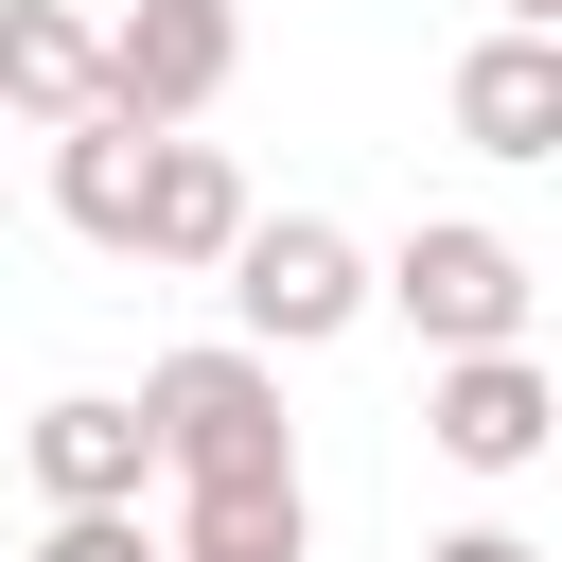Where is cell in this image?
I'll return each mask as SVG.
<instances>
[{"label": "cell", "instance_id": "3", "mask_svg": "<svg viewBox=\"0 0 562 562\" xmlns=\"http://www.w3.org/2000/svg\"><path fill=\"white\" fill-rule=\"evenodd\" d=\"M211 281H228V316H246V351H334V334L369 316V246H351L334 211H246Z\"/></svg>", "mask_w": 562, "mask_h": 562}, {"label": "cell", "instance_id": "7", "mask_svg": "<svg viewBox=\"0 0 562 562\" xmlns=\"http://www.w3.org/2000/svg\"><path fill=\"white\" fill-rule=\"evenodd\" d=\"M18 457H35V492H53V509H123V492H158L140 386H53V404L18 422Z\"/></svg>", "mask_w": 562, "mask_h": 562}, {"label": "cell", "instance_id": "2", "mask_svg": "<svg viewBox=\"0 0 562 562\" xmlns=\"http://www.w3.org/2000/svg\"><path fill=\"white\" fill-rule=\"evenodd\" d=\"M527 299H544V263H527L509 228H474V211H422V228L369 263V316H404L422 351H492V334H527Z\"/></svg>", "mask_w": 562, "mask_h": 562}, {"label": "cell", "instance_id": "1", "mask_svg": "<svg viewBox=\"0 0 562 562\" xmlns=\"http://www.w3.org/2000/svg\"><path fill=\"white\" fill-rule=\"evenodd\" d=\"M140 439H158V492H176V527H316V509H299L281 351H246V334H211V351H158V369H140Z\"/></svg>", "mask_w": 562, "mask_h": 562}, {"label": "cell", "instance_id": "12", "mask_svg": "<svg viewBox=\"0 0 562 562\" xmlns=\"http://www.w3.org/2000/svg\"><path fill=\"white\" fill-rule=\"evenodd\" d=\"M422 562H544V544H527V527H439Z\"/></svg>", "mask_w": 562, "mask_h": 562}, {"label": "cell", "instance_id": "4", "mask_svg": "<svg viewBox=\"0 0 562 562\" xmlns=\"http://www.w3.org/2000/svg\"><path fill=\"white\" fill-rule=\"evenodd\" d=\"M422 439H439L457 474H527V457L562 439V386H544V351H527V334H492V351H439V369H422Z\"/></svg>", "mask_w": 562, "mask_h": 562}, {"label": "cell", "instance_id": "9", "mask_svg": "<svg viewBox=\"0 0 562 562\" xmlns=\"http://www.w3.org/2000/svg\"><path fill=\"white\" fill-rule=\"evenodd\" d=\"M105 105V35L70 18V0H0V123H88Z\"/></svg>", "mask_w": 562, "mask_h": 562}, {"label": "cell", "instance_id": "6", "mask_svg": "<svg viewBox=\"0 0 562 562\" xmlns=\"http://www.w3.org/2000/svg\"><path fill=\"white\" fill-rule=\"evenodd\" d=\"M457 140L474 158H562V18H492L474 53H457Z\"/></svg>", "mask_w": 562, "mask_h": 562}, {"label": "cell", "instance_id": "8", "mask_svg": "<svg viewBox=\"0 0 562 562\" xmlns=\"http://www.w3.org/2000/svg\"><path fill=\"white\" fill-rule=\"evenodd\" d=\"M263 193H246V158L228 140H193V123H158L140 140V246L123 263H228V228H246Z\"/></svg>", "mask_w": 562, "mask_h": 562}, {"label": "cell", "instance_id": "11", "mask_svg": "<svg viewBox=\"0 0 562 562\" xmlns=\"http://www.w3.org/2000/svg\"><path fill=\"white\" fill-rule=\"evenodd\" d=\"M35 562H176V527H140V492H123V509H53Z\"/></svg>", "mask_w": 562, "mask_h": 562}, {"label": "cell", "instance_id": "10", "mask_svg": "<svg viewBox=\"0 0 562 562\" xmlns=\"http://www.w3.org/2000/svg\"><path fill=\"white\" fill-rule=\"evenodd\" d=\"M140 140H158V123H123V105L53 123V228H70V246H105V263L140 246Z\"/></svg>", "mask_w": 562, "mask_h": 562}, {"label": "cell", "instance_id": "5", "mask_svg": "<svg viewBox=\"0 0 562 562\" xmlns=\"http://www.w3.org/2000/svg\"><path fill=\"white\" fill-rule=\"evenodd\" d=\"M105 35V105L123 123H193L228 70H246V0H123V18H88Z\"/></svg>", "mask_w": 562, "mask_h": 562}, {"label": "cell", "instance_id": "13", "mask_svg": "<svg viewBox=\"0 0 562 562\" xmlns=\"http://www.w3.org/2000/svg\"><path fill=\"white\" fill-rule=\"evenodd\" d=\"M492 18H562V0H492Z\"/></svg>", "mask_w": 562, "mask_h": 562}]
</instances>
